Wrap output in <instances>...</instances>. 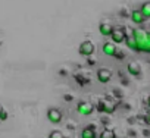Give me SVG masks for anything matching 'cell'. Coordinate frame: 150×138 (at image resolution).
Segmentation results:
<instances>
[{
  "label": "cell",
  "instance_id": "3957f363",
  "mask_svg": "<svg viewBox=\"0 0 150 138\" xmlns=\"http://www.w3.org/2000/svg\"><path fill=\"white\" fill-rule=\"evenodd\" d=\"M112 71L108 68H99L97 72H96V78L100 84H109L110 80H112Z\"/></svg>",
  "mask_w": 150,
  "mask_h": 138
},
{
  "label": "cell",
  "instance_id": "5bb4252c",
  "mask_svg": "<svg viewBox=\"0 0 150 138\" xmlns=\"http://www.w3.org/2000/svg\"><path fill=\"white\" fill-rule=\"evenodd\" d=\"M140 12L143 13V16L146 19H150V2H144L141 6H140Z\"/></svg>",
  "mask_w": 150,
  "mask_h": 138
},
{
  "label": "cell",
  "instance_id": "52a82bcc",
  "mask_svg": "<svg viewBox=\"0 0 150 138\" xmlns=\"http://www.w3.org/2000/svg\"><path fill=\"white\" fill-rule=\"evenodd\" d=\"M102 53H103L105 56H108V57H115L116 53H118V47H116V44H113L112 41H106V43H103V46H102Z\"/></svg>",
  "mask_w": 150,
  "mask_h": 138
},
{
  "label": "cell",
  "instance_id": "277c9868",
  "mask_svg": "<svg viewBox=\"0 0 150 138\" xmlns=\"http://www.w3.org/2000/svg\"><path fill=\"white\" fill-rule=\"evenodd\" d=\"M125 38H127V32H125V28H113L112 34H110V41L113 44H122L125 43Z\"/></svg>",
  "mask_w": 150,
  "mask_h": 138
},
{
  "label": "cell",
  "instance_id": "8992f818",
  "mask_svg": "<svg viewBox=\"0 0 150 138\" xmlns=\"http://www.w3.org/2000/svg\"><path fill=\"white\" fill-rule=\"evenodd\" d=\"M62 119H63V115H62V112H60L59 109L52 107V109H49V110H47V120H49L50 123L57 125V123H60V122H62Z\"/></svg>",
  "mask_w": 150,
  "mask_h": 138
},
{
  "label": "cell",
  "instance_id": "9a60e30c",
  "mask_svg": "<svg viewBox=\"0 0 150 138\" xmlns=\"http://www.w3.org/2000/svg\"><path fill=\"white\" fill-rule=\"evenodd\" d=\"M47 138H65V135H63V132H60V131L54 129V131H52V132L49 134V137H47Z\"/></svg>",
  "mask_w": 150,
  "mask_h": 138
},
{
  "label": "cell",
  "instance_id": "30bf717a",
  "mask_svg": "<svg viewBox=\"0 0 150 138\" xmlns=\"http://www.w3.org/2000/svg\"><path fill=\"white\" fill-rule=\"evenodd\" d=\"M127 71L131 77H140L141 75V66L137 62H129L127 65Z\"/></svg>",
  "mask_w": 150,
  "mask_h": 138
},
{
  "label": "cell",
  "instance_id": "7c38bea8",
  "mask_svg": "<svg viewBox=\"0 0 150 138\" xmlns=\"http://www.w3.org/2000/svg\"><path fill=\"white\" fill-rule=\"evenodd\" d=\"M97 138H116V132H115L113 129H110V128H105V129L99 134Z\"/></svg>",
  "mask_w": 150,
  "mask_h": 138
},
{
  "label": "cell",
  "instance_id": "4fadbf2b",
  "mask_svg": "<svg viewBox=\"0 0 150 138\" xmlns=\"http://www.w3.org/2000/svg\"><path fill=\"white\" fill-rule=\"evenodd\" d=\"M125 44H127V47H128L129 50L138 53V51H137V43H135V40L132 38V35H127V38H125Z\"/></svg>",
  "mask_w": 150,
  "mask_h": 138
},
{
  "label": "cell",
  "instance_id": "7a4b0ae2",
  "mask_svg": "<svg viewBox=\"0 0 150 138\" xmlns=\"http://www.w3.org/2000/svg\"><path fill=\"white\" fill-rule=\"evenodd\" d=\"M94 51H96V46H94V43L90 41V40H84V41H81L80 46H78V53H80L81 56H84V57L93 56Z\"/></svg>",
  "mask_w": 150,
  "mask_h": 138
},
{
  "label": "cell",
  "instance_id": "9c48e42d",
  "mask_svg": "<svg viewBox=\"0 0 150 138\" xmlns=\"http://www.w3.org/2000/svg\"><path fill=\"white\" fill-rule=\"evenodd\" d=\"M129 19L134 25H143L146 22V18L143 16V13L140 12V9H132L129 13Z\"/></svg>",
  "mask_w": 150,
  "mask_h": 138
},
{
  "label": "cell",
  "instance_id": "6da1fadb",
  "mask_svg": "<svg viewBox=\"0 0 150 138\" xmlns=\"http://www.w3.org/2000/svg\"><path fill=\"white\" fill-rule=\"evenodd\" d=\"M99 110L106 113V115H112L116 110V101L112 100L110 97H105L103 100L99 101Z\"/></svg>",
  "mask_w": 150,
  "mask_h": 138
},
{
  "label": "cell",
  "instance_id": "5b68a950",
  "mask_svg": "<svg viewBox=\"0 0 150 138\" xmlns=\"http://www.w3.org/2000/svg\"><path fill=\"white\" fill-rule=\"evenodd\" d=\"M75 109H77L78 115H81V116H90L94 110V106L91 103L86 101V100H81L80 103H77V107Z\"/></svg>",
  "mask_w": 150,
  "mask_h": 138
},
{
  "label": "cell",
  "instance_id": "e0dca14e",
  "mask_svg": "<svg viewBox=\"0 0 150 138\" xmlns=\"http://www.w3.org/2000/svg\"><path fill=\"white\" fill-rule=\"evenodd\" d=\"M147 106H149V107H150V96H149V97H147Z\"/></svg>",
  "mask_w": 150,
  "mask_h": 138
},
{
  "label": "cell",
  "instance_id": "2e32d148",
  "mask_svg": "<svg viewBox=\"0 0 150 138\" xmlns=\"http://www.w3.org/2000/svg\"><path fill=\"white\" fill-rule=\"evenodd\" d=\"M8 118H9L8 112H6L3 107H0V120H2V122H5V120H8Z\"/></svg>",
  "mask_w": 150,
  "mask_h": 138
},
{
  "label": "cell",
  "instance_id": "8fae6325",
  "mask_svg": "<svg viewBox=\"0 0 150 138\" xmlns=\"http://www.w3.org/2000/svg\"><path fill=\"white\" fill-rule=\"evenodd\" d=\"M113 28H115V27H113L110 22H100V24H99V32H100L103 37H110Z\"/></svg>",
  "mask_w": 150,
  "mask_h": 138
},
{
  "label": "cell",
  "instance_id": "ba28073f",
  "mask_svg": "<svg viewBox=\"0 0 150 138\" xmlns=\"http://www.w3.org/2000/svg\"><path fill=\"white\" fill-rule=\"evenodd\" d=\"M97 131H96V126L94 125H87L81 129L80 132V138H97Z\"/></svg>",
  "mask_w": 150,
  "mask_h": 138
}]
</instances>
